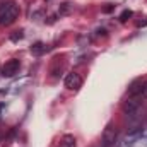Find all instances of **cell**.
I'll list each match as a JSON object with an SVG mask.
<instances>
[{
	"instance_id": "6",
	"label": "cell",
	"mask_w": 147,
	"mask_h": 147,
	"mask_svg": "<svg viewBox=\"0 0 147 147\" xmlns=\"http://www.w3.org/2000/svg\"><path fill=\"white\" fill-rule=\"evenodd\" d=\"M139 108H140V101H139V98H130V99H127V101L123 103V111L128 113V115L137 113Z\"/></svg>"
},
{
	"instance_id": "8",
	"label": "cell",
	"mask_w": 147,
	"mask_h": 147,
	"mask_svg": "<svg viewBox=\"0 0 147 147\" xmlns=\"http://www.w3.org/2000/svg\"><path fill=\"white\" fill-rule=\"evenodd\" d=\"M41 46H43V45H41V43H38V45H34V46H33V48H31V50H33V51H34V53H41V51H43V50H45V48H41Z\"/></svg>"
},
{
	"instance_id": "5",
	"label": "cell",
	"mask_w": 147,
	"mask_h": 147,
	"mask_svg": "<svg viewBox=\"0 0 147 147\" xmlns=\"http://www.w3.org/2000/svg\"><path fill=\"white\" fill-rule=\"evenodd\" d=\"M144 82H146V80H142V79H135V80L128 86V96H130V98H139V96H142Z\"/></svg>"
},
{
	"instance_id": "4",
	"label": "cell",
	"mask_w": 147,
	"mask_h": 147,
	"mask_svg": "<svg viewBox=\"0 0 147 147\" xmlns=\"http://www.w3.org/2000/svg\"><path fill=\"white\" fill-rule=\"evenodd\" d=\"M19 69H21V62L19 60H9V62H5V65L2 67V75L3 77H14L16 74L19 72Z\"/></svg>"
},
{
	"instance_id": "2",
	"label": "cell",
	"mask_w": 147,
	"mask_h": 147,
	"mask_svg": "<svg viewBox=\"0 0 147 147\" xmlns=\"http://www.w3.org/2000/svg\"><path fill=\"white\" fill-rule=\"evenodd\" d=\"M118 139V130L115 125H106V128L103 130V135H101V142H103V147H111L115 146Z\"/></svg>"
},
{
	"instance_id": "7",
	"label": "cell",
	"mask_w": 147,
	"mask_h": 147,
	"mask_svg": "<svg viewBox=\"0 0 147 147\" xmlns=\"http://www.w3.org/2000/svg\"><path fill=\"white\" fill-rule=\"evenodd\" d=\"M58 147H77V140H75V137H74V135L67 134V135H63V137L60 139Z\"/></svg>"
},
{
	"instance_id": "9",
	"label": "cell",
	"mask_w": 147,
	"mask_h": 147,
	"mask_svg": "<svg viewBox=\"0 0 147 147\" xmlns=\"http://www.w3.org/2000/svg\"><path fill=\"white\" fill-rule=\"evenodd\" d=\"M130 16H132V12H130V10H125V12L121 14V21H127V17H130Z\"/></svg>"
},
{
	"instance_id": "1",
	"label": "cell",
	"mask_w": 147,
	"mask_h": 147,
	"mask_svg": "<svg viewBox=\"0 0 147 147\" xmlns=\"http://www.w3.org/2000/svg\"><path fill=\"white\" fill-rule=\"evenodd\" d=\"M19 16V5L12 0L2 2L0 3V26H9L12 24Z\"/></svg>"
},
{
	"instance_id": "3",
	"label": "cell",
	"mask_w": 147,
	"mask_h": 147,
	"mask_svg": "<svg viewBox=\"0 0 147 147\" xmlns=\"http://www.w3.org/2000/svg\"><path fill=\"white\" fill-rule=\"evenodd\" d=\"M80 86H82V77H80L79 74L77 72L67 74V77H65V87H67V89L77 91V89H80Z\"/></svg>"
},
{
	"instance_id": "10",
	"label": "cell",
	"mask_w": 147,
	"mask_h": 147,
	"mask_svg": "<svg viewBox=\"0 0 147 147\" xmlns=\"http://www.w3.org/2000/svg\"><path fill=\"white\" fill-rule=\"evenodd\" d=\"M142 96H144V98L147 99V80L144 82V91H142Z\"/></svg>"
}]
</instances>
